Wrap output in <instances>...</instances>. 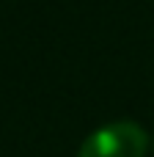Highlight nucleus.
I'll list each match as a JSON object with an SVG mask.
<instances>
[{
  "label": "nucleus",
  "mask_w": 154,
  "mask_h": 157,
  "mask_svg": "<svg viewBox=\"0 0 154 157\" xmlns=\"http://www.w3.org/2000/svg\"><path fill=\"white\" fill-rule=\"evenodd\" d=\"M149 149V135L138 121H113L94 130L77 157H143Z\"/></svg>",
  "instance_id": "obj_1"
}]
</instances>
